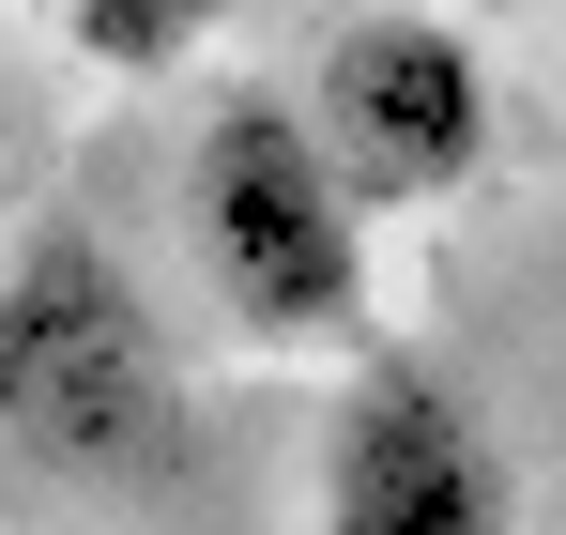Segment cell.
I'll return each instance as SVG.
<instances>
[{
    "instance_id": "6da1fadb",
    "label": "cell",
    "mask_w": 566,
    "mask_h": 535,
    "mask_svg": "<svg viewBox=\"0 0 566 535\" xmlns=\"http://www.w3.org/2000/svg\"><path fill=\"white\" fill-rule=\"evenodd\" d=\"M0 459L62 490H169L185 459V353L93 214H31L0 245Z\"/></svg>"
},
{
    "instance_id": "5b68a950",
    "label": "cell",
    "mask_w": 566,
    "mask_h": 535,
    "mask_svg": "<svg viewBox=\"0 0 566 535\" xmlns=\"http://www.w3.org/2000/svg\"><path fill=\"white\" fill-rule=\"evenodd\" d=\"M230 15H245V0H62L77 62H107V77H185Z\"/></svg>"
},
{
    "instance_id": "3957f363",
    "label": "cell",
    "mask_w": 566,
    "mask_h": 535,
    "mask_svg": "<svg viewBox=\"0 0 566 535\" xmlns=\"http://www.w3.org/2000/svg\"><path fill=\"white\" fill-rule=\"evenodd\" d=\"M291 107L322 123V154L368 214H444L505 138V92H490V46L460 0H322Z\"/></svg>"
},
{
    "instance_id": "7a4b0ae2",
    "label": "cell",
    "mask_w": 566,
    "mask_h": 535,
    "mask_svg": "<svg viewBox=\"0 0 566 535\" xmlns=\"http://www.w3.org/2000/svg\"><path fill=\"white\" fill-rule=\"evenodd\" d=\"M368 230L382 214L337 183L291 77H230L185 123V261L245 353H382L368 337V306H382Z\"/></svg>"
},
{
    "instance_id": "277c9868",
    "label": "cell",
    "mask_w": 566,
    "mask_h": 535,
    "mask_svg": "<svg viewBox=\"0 0 566 535\" xmlns=\"http://www.w3.org/2000/svg\"><path fill=\"white\" fill-rule=\"evenodd\" d=\"M322 535H521V459L474 413V382L429 353H353L337 413H322V474H306Z\"/></svg>"
}]
</instances>
